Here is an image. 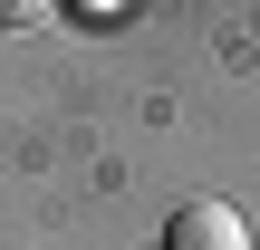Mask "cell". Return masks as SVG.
<instances>
[{
  "label": "cell",
  "instance_id": "1",
  "mask_svg": "<svg viewBox=\"0 0 260 250\" xmlns=\"http://www.w3.org/2000/svg\"><path fill=\"white\" fill-rule=\"evenodd\" d=\"M164 250H251V222L232 202H183L164 222Z\"/></svg>",
  "mask_w": 260,
  "mask_h": 250
},
{
  "label": "cell",
  "instance_id": "2",
  "mask_svg": "<svg viewBox=\"0 0 260 250\" xmlns=\"http://www.w3.org/2000/svg\"><path fill=\"white\" fill-rule=\"evenodd\" d=\"M29 19H48L39 0H0V29H29Z\"/></svg>",
  "mask_w": 260,
  "mask_h": 250
}]
</instances>
